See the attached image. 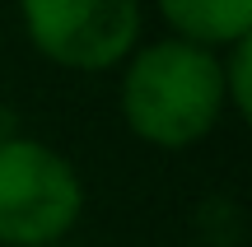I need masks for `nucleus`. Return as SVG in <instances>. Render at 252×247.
Here are the masks:
<instances>
[{
  "label": "nucleus",
  "instance_id": "1",
  "mask_svg": "<svg viewBox=\"0 0 252 247\" xmlns=\"http://www.w3.org/2000/svg\"><path fill=\"white\" fill-rule=\"evenodd\" d=\"M229 98L220 56L210 47L163 37L126 56L122 117L135 140L154 149H187L220 126Z\"/></svg>",
  "mask_w": 252,
  "mask_h": 247
},
{
  "label": "nucleus",
  "instance_id": "2",
  "mask_svg": "<svg viewBox=\"0 0 252 247\" xmlns=\"http://www.w3.org/2000/svg\"><path fill=\"white\" fill-rule=\"evenodd\" d=\"M84 182L65 154L42 140L14 136L0 145V243L47 247L80 224Z\"/></svg>",
  "mask_w": 252,
  "mask_h": 247
},
{
  "label": "nucleus",
  "instance_id": "3",
  "mask_svg": "<svg viewBox=\"0 0 252 247\" xmlns=\"http://www.w3.org/2000/svg\"><path fill=\"white\" fill-rule=\"evenodd\" d=\"M28 42L65 70H112L140 42V0H19Z\"/></svg>",
  "mask_w": 252,
  "mask_h": 247
},
{
  "label": "nucleus",
  "instance_id": "4",
  "mask_svg": "<svg viewBox=\"0 0 252 247\" xmlns=\"http://www.w3.org/2000/svg\"><path fill=\"white\" fill-rule=\"evenodd\" d=\"M159 14L173 24L182 42L210 52L252 33V0H159Z\"/></svg>",
  "mask_w": 252,
  "mask_h": 247
},
{
  "label": "nucleus",
  "instance_id": "5",
  "mask_svg": "<svg viewBox=\"0 0 252 247\" xmlns=\"http://www.w3.org/2000/svg\"><path fill=\"white\" fill-rule=\"evenodd\" d=\"M248 65H252V37H238L229 42V56L220 61V75H224V98L238 117L252 112V84H248Z\"/></svg>",
  "mask_w": 252,
  "mask_h": 247
},
{
  "label": "nucleus",
  "instance_id": "6",
  "mask_svg": "<svg viewBox=\"0 0 252 247\" xmlns=\"http://www.w3.org/2000/svg\"><path fill=\"white\" fill-rule=\"evenodd\" d=\"M47 247H65V243H47Z\"/></svg>",
  "mask_w": 252,
  "mask_h": 247
}]
</instances>
